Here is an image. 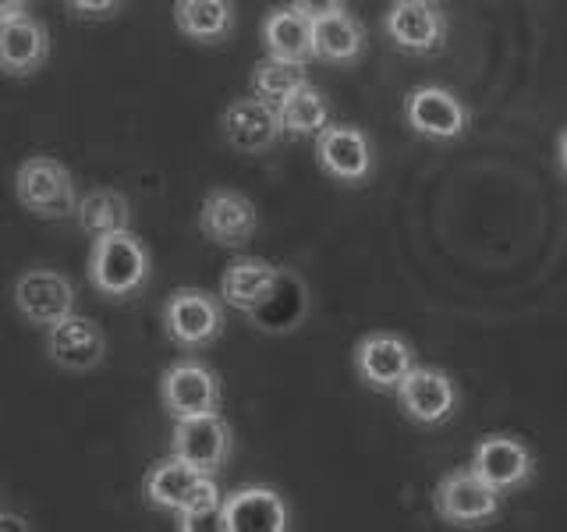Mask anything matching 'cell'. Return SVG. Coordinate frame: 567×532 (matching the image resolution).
<instances>
[{"mask_svg":"<svg viewBox=\"0 0 567 532\" xmlns=\"http://www.w3.org/2000/svg\"><path fill=\"white\" fill-rule=\"evenodd\" d=\"M89 280L100 295L111 298H128L146 288L150 280V253L132 231H114L103 235L93 245L89 256Z\"/></svg>","mask_w":567,"mask_h":532,"instance_id":"obj_1","label":"cell"},{"mask_svg":"<svg viewBox=\"0 0 567 532\" xmlns=\"http://www.w3.org/2000/svg\"><path fill=\"white\" fill-rule=\"evenodd\" d=\"M14 192L18 203H22L35 217L47 221H61L68 213H75V182L64 164H58L53 156H32L25 160L14 174Z\"/></svg>","mask_w":567,"mask_h":532,"instance_id":"obj_2","label":"cell"},{"mask_svg":"<svg viewBox=\"0 0 567 532\" xmlns=\"http://www.w3.org/2000/svg\"><path fill=\"white\" fill-rule=\"evenodd\" d=\"M433 511L451 525H486L501 514V490L475 469H454L436 483Z\"/></svg>","mask_w":567,"mask_h":532,"instance_id":"obj_3","label":"cell"},{"mask_svg":"<svg viewBox=\"0 0 567 532\" xmlns=\"http://www.w3.org/2000/svg\"><path fill=\"white\" fill-rule=\"evenodd\" d=\"M383 29L390 43L415 58H433L447 43V14L440 0H394Z\"/></svg>","mask_w":567,"mask_h":532,"instance_id":"obj_4","label":"cell"},{"mask_svg":"<svg viewBox=\"0 0 567 532\" xmlns=\"http://www.w3.org/2000/svg\"><path fill=\"white\" fill-rule=\"evenodd\" d=\"M164 330L177 348H203L224 330V306L203 288H177L164 306Z\"/></svg>","mask_w":567,"mask_h":532,"instance_id":"obj_5","label":"cell"},{"mask_svg":"<svg viewBox=\"0 0 567 532\" xmlns=\"http://www.w3.org/2000/svg\"><path fill=\"white\" fill-rule=\"evenodd\" d=\"M401 412L415 426H440L457 412V387L443 369L436 366H412L404 380L394 387Z\"/></svg>","mask_w":567,"mask_h":532,"instance_id":"obj_6","label":"cell"},{"mask_svg":"<svg viewBox=\"0 0 567 532\" xmlns=\"http://www.w3.org/2000/svg\"><path fill=\"white\" fill-rule=\"evenodd\" d=\"M404 121L408 129L422 139L433 142H451L461 139L468 129V111L451 89L443 85H415L404 96Z\"/></svg>","mask_w":567,"mask_h":532,"instance_id":"obj_7","label":"cell"},{"mask_svg":"<svg viewBox=\"0 0 567 532\" xmlns=\"http://www.w3.org/2000/svg\"><path fill=\"white\" fill-rule=\"evenodd\" d=\"M159 401L174 419L220 412V380L209 366L195 359L174 362L159 380Z\"/></svg>","mask_w":567,"mask_h":532,"instance_id":"obj_8","label":"cell"},{"mask_svg":"<svg viewBox=\"0 0 567 532\" xmlns=\"http://www.w3.org/2000/svg\"><path fill=\"white\" fill-rule=\"evenodd\" d=\"M171 454L188 461L192 469H199L206 475L220 472L224 461L230 458V426L220 419V412L174 419Z\"/></svg>","mask_w":567,"mask_h":532,"instance_id":"obj_9","label":"cell"},{"mask_svg":"<svg viewBox=\"0 0 567 532\" xmlns=\"http://www.w3.org/2000/svg\"><path fill=\"white\" fill-rule=\"evenodd\" d=\"M316 160L330 177L344 185H365L372 167H377L369 135L354 124H327L316 135Z\"/></svg>","mask_w":567,"mask_h":532,"instance_id":"obj_10","label":"cell"},{"mask_svg":"<svg viewBox=\"0 0 567 532\" xmlns=\"http://www.w3.org/2000/svg\"><path fill=\"white\" fill-rule=\"evenodd\" d=\"M472 469L483 475L489 487L511 493V490H522L528 479L536 475V461H532L522 440H514L507 433H489L475 443Z\"/></svg>","mask_w":567,"mask_h":532,"instance_id":"obj_11","label":"cell"},{"mask_svg":"<svg viewBox=\"0 0 567 532\" xmlns=\"http://www.w3.org/2000/svg\"><path fill=\"white\" fill-rule=\"evenodd\" d=\"M199 227H203V235L213 238L217 245L241 248V245L252 242L256 227H259V213H256L252 200H245L241 192L213 188L203 200Z\"/></svg>","mask_w":567,"mask_h":532,"instance_id":"obj_12","label":"cell"},{"mask_svg":"<svg viewBox=\"0 0 567 532\" xmlns=\"http://www.w3.org/2000/svg\"><path fill=\"white\" fill-rule=\"evenodd\" d=\"M217 525L224 532H284L288 504L270 487H241L220 501Z\"/></svg>","mask_w":567,"mask_h":532,"instance_id":"obj_13","label":"cell"},{"mask_svg":"<svg viewBox=\"0 0 567 532\" xmlns=\"http://www.w3.org/2000/svg\"><path fill=\"white\" fill-rule=\"evenodd\" d=\"M412 366L415 348L401 334H365L354 345V369H359L362 383L372 390H394Z\"/></svg>","mask_w":567,"mask_h":532,"instance_id":"obj_14","label":"cell"},{"mask_svg":"<svg viewBox=\"0 0 567 532\" xmlns=\"http://www.w3.org/2000/svg\"><path fill=\"white\" fill-rule=\"evenodd\" d=\"M220 129H224V139L230 142V146L241 150V153H262L284 135L280 111L259 96H245V100L230 103L220 117Z\"/></svg>","mask_w":567,"mask_h":532,"instance_id":"obj_15","label":"cell"},{"mask_svg":"<svg viewBox=\"0 0 567 532\" xmlns=\"http://www.w3.org/2000/svg\"><path fill=\"white\" fill-rule=\"evenodd\" d=\"M14 306L29 324L50 327L75 306V288L58 270H29L14 284Z\"/></svg>","mask_w":567,"mask_h":532,"instance_id":"obj_16","label":"cell"},{"mask_svg":"<svg viewBox=\"0 0 567 532\" xmlns=\"http://www.w3.org/2000/svg\"><path fill=\"white\" fill-rule=\"evenodd\" d=\"M50 53L47 29L25 11L0 18V71L14 79L35 75Z\"/></svg>","mask_w":567,"mask_h":532,"instance_id":"obj_17","label":"cell"},{"mask_svg":"<svg viewBox=\"0 0 567 532\" xmlns=\"http://www.w3.org/2000/svg\"><path fill=\"white\" fill-rule=\"evenodd\" d=\"M47 351H50V359L58 362L61 369L85 372V369H93V366L103 362L106 337H103V330L93 324V319L68 313V316L58 319V324H50Z\"/></svg>","mask_w":567,"mask_h":532,"instance_id":"obj_18","label":"cell"},{"mask_svg":"<svg viewBox=\"0 0 567 532\" xmlns=\"http://www.w3.org/2000/svg\"><path fill=\"white\" fill-rule=\"evenodd\" d=\"M306 309H309V295H306V284H301L295 274L280 270L274 288L262 295V301L245 313L259 330H270V334H288L295 330L301 319H306Z\"/></svg>","mask_w":567,"mask_h":532,"instance_id":"obj_19","label":"cell"},{"mask_svg":"<svg viewBox=\"0 0 567 532\" xmlns=\"http://www.w3.org/2000/svg\"><path fill=\"white\" fill-rule=\"evenodd\" d=\"M262 43L270 58H284V61H298L309 64L312 53V18L306 11L291 8H274L262 22Z\"/></svg>","mask_w":567,"mask_h":532,"instance_id":"obj_20","label":"cell"},{"mask_svg":"<svg viewBox=\"0 0 567 532\" xmlns=\"http://www.w3.org/2000/svg\"><path fill=\"white\" fill-rule=\"evenodd\" d=\"M365 50V29L348 11H333L312 22V53L330 64H351Z\"/></svg>","mask_w":567,"mask_h":532,"instance_id":"obj_21","label":"cell"},{"mask_svg":"<svg viewBox=\"0 0 567 532\" xmlns=\"http://www.w3.org/2000/svg\"><path fill=\"white\" fill-rule=\"evenodd\" d=\"M277 274L280 266L266 259H235L220 277V298L238 313H252L262 301V295L274 288Z\"/></svg>","mask_w":567,"mask_h":532,"instance_id":"obj_22","label":"cell"},{"mask_svg":"<svg viewBox=\"0 0 567 532\" xmlns=\"http://www.w3.org/2000/svg\"><path fill=\"white\" fill-rule=\"evenodd\" d=\"M174 22L188 40L220 43L235 32V4L230 0H177Z\"/></svg>","mask_w":567,"mask_h":532,"instance_id":"obj_23","label":"cell"},{"mask_svg":"<svg viewBox=\"0 0 567 532\" xmlns=\"http://www.w3.org/2000/svg\"><path fill=\"white\" fill-rule=\"evenodd\" d=\"M206 479V472L199 469H192L188 461L182 458H167V461H159V466L146 475V501L153 508H164V511H182L185 501L195 493V487H199Z\"/></svg>","mask_w":567,"mask_h":532,"instance_id":"obj_24","label":"cell"},{"mask_svg":"<svg viewBox=\"0 0 567 532\" xmlns=\"http://www.w3.org/2000/svg\"><path fill=\"white\" fill-rule=\"evenodd\" d=\"M280 111V124H284V135H295V139H306V135H319L330 124V103L327 96L319 93L316 85H298L288 100L277 103Z\"/></svg>","mask_w":567,"mask_h":532,"instance_id":"obj_25","label":"cell"},{"mask_svg":"<svg viewBox=\"0 0 567 532\" xmlns=\"http://www.w3.org/2000/svg\"><path fill=\"white\" fill-rule=\"evenodd\" d=\"M75 213H79L82 231H85V235H93V238L114 235V231H128V221H132L128 200H124V195L114 192V188L89 192L85 200L75 206Z\"/></svg>","mask_w":567,"mask_h":532,"instance_id":"obj_26","label":"cell"},{"mask_svg":"<svg viewBox=\"0 0 567 532\" xmlns=\"http://www.w3.org/2000/svg\"><path fill=\"white\" fill-rule=\"evenodd\" d=\"M309 75H306V64H298V61H284V58H266L256 64L252 71V96L266 100V103H280V100H288L298 85H306Z\"/></svg>","mask_w":567,"mask_h":532,"instance_id":"obj_27","label":"cell"},{"mask_svg":"<svg viewBox=\"0 0 567 532\" xmlns=\"http://www.w3.org/2000/svg\"><path fill=\"white\" fill-rule=\"evenodd\" d=\"M220 487L213 483V475H206L199 487H195V493L185 501V508L177 511V525L182 529H195L199 522L213 519V514H220Z\"/></svg>","mask_w":567,"mask_h":532,"instance_id":"obj_28","label":"cell"},{"mask_svg":"<svg viewBox=\"0 0 567 532\" xmlns=\"http://www.w3.org/2000/svg\"><path fill=\"white\" fill-rule=\"evenodd\" d=\"M64 4L79 18H111L121 8V0H64Z\"/></svg>","mask_w":567,"mask_h":532,"instance_id":"obj_29","label":"cell"},{"mask_svg":"<svg viewBox=\"0 0 567 532\" xmlns=\"http://www.w3.org/2000/svg\"><path fill=\"white\" fill-rule=\"evenodd\" d=\"M298 11H306L312 22L323 14H333V11H344V0H291Z\"/></svg>","mask_w":567,"mask_h":532,"instance_id":"obj_30","label":"cell"},{"mask_svg":"<svg viewBox=\"0 0 567 532\" xmlns=\"http://www.w3.org/2000/svg\"><path fill=\"white\" fill-rule=\"evenodd\" d=\"M0 529H18V532H29V522L22 514H0Z\"/></svg>","mask_w":567,"mask_h":532,"instance_id":"obj_31","label":"cell"},{"mask_svg":"<svg viewBox=\"0 0 567 532\" xmlns=\"http://www.w3.org/2000/svg\"><path fill=\"white\" fill-rule=\"evenodd\" d=\"M29 0H0V18L4 14H18V11H25Z\"/></svg>","mask_w":567,"mask_h":532,"instance_id":"obj_32","label":"cell"},{"mask_svg":"<svg viewBox=\"0 0 567 532\" xmlns=\"http://www.w3.org/2000/svg\"><path fill=\"white\" fill-rule=\"evenodd\" d=\"M557 160H560V171L567 174V129L557 135Z\"/></svg>","mask_w":567,"mask_h":532,"instance_id":"obj_33","label":"cell"}]
</instances>
